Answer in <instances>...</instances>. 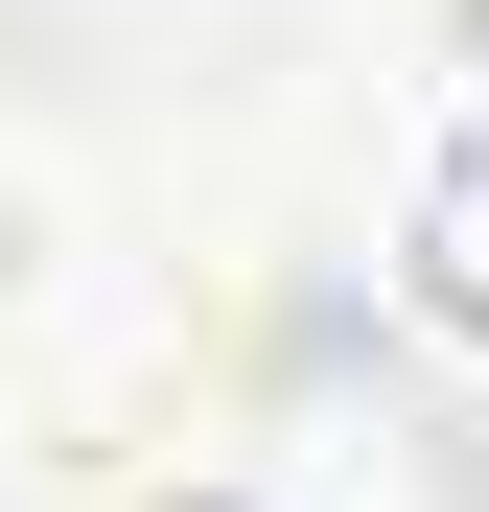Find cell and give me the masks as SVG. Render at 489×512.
<instances>
[{
  "instance_id": "obj_1",
  "label": "cell",
  "mask_w": 489,
  "mask_h": 512,
  "mask_svg": "<svg viewBox=\"0 0 489 512\" xmlns=\"http://www.w3.org/2000/svg\"><path fill=\"white\" fill-rule=\"evenodd\" d=\"M396 280H420V326H466V350H489V70H443V117H420V187H396Z\"/></svg>"
}]
</instances>
